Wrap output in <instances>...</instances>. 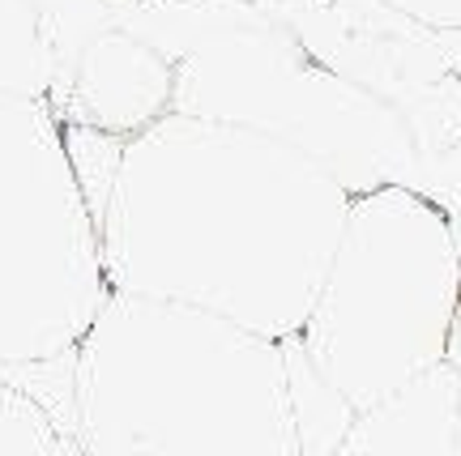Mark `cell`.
I'll return each mask as SVG.
<instances>
[{
	"instance_id": "6da1fadb",
	"label": "cell",
	"mask_w": 461,
	"mask_h": 456,
	"mask_svg": "<svg viewBox=\"0 0 461 456\" xmlns=\"http://www.w3.org/2000/svg\"><path fill=\"white\" fill-rule=\"evenodd\" d=\"M350 201L303 149L167 112L124 141L99 218L103 273L115 294L286 342L303 333Z\"/></svg>"
},
{
	"instance_id": "7a4b0ae2",
	"label": "cell",
	"mask_w": 461,
	"mask_h": 456,
	"mask_svg": "<svg viewBox=\"0 0 461 456\" xmlns=\"http://www.w3.org/2000/svg\"><path fill=\"white\" fill-rule=\"evenodd\" d=\"M68 435L82 456H303L282 342L115 291L73 345Z\"/></svg>"
},
{
	"instance_id": "3957f363",
	"label": "cell",
	"mask_w": 461,
	"mask_h": 456,
	"mask_svg": "<svg viewBox=\"0 0 461 456\" xmlns=\"http://www.w3.org/2000/svg\"><path fill=\"white\" fill-rule=\"evenodd\" d=\"M115 17L171 60V112L303 149L355 196L419 180L406 120L325 65L265 0H120Z\"/></svg>"
},
{
	"instance_id": "277c9868",
	"label": "cell",
	"mask_w": 461,
	"mask_h": 456,
	"mask_svg": "<svg viewBox=\"0 0 461 456\" xmlns=\"http://www.w3.org/2000/svg\"><path fill=\"white\" fill-rule=\"evenodd\" d=\"M457 299L445 213L411 183H384L350 201L299 345L359 414L445 362Z\"/></svg>"
},
{
	"instance_id": "5b68a950",
	"label": "cell",
	"mask_w": 461,
	"mask_h": 456,
	"mask_svg": "<svg viewBox=\"0 0 461 456\" xmlns=\"http://www.w3.org/2000/svg\"><path fill=\"white\" fill-rule=\"evenodd\" d=\"M112 299L99 222L43 98L0 94V371L68 354Z\"/></svg>"
},
{
	"instance_id": "8992f818",
	"label": "cell",
	"mask_w": 461,
	"mask_h": 456,
	"mask_svg": "<svg viewBox=\"0 0 461 456\" xmlns=\"http://www.w3.org/2000/svg\"><path fill=\"white\" fill-rule=\"evenodd\" d=\"M171 85L176 73L163 51L141 34L112 26L86 48L68 90L48 107L60 124H86L129 141L171 112Z\"/></svg>"
},
{
	"instance_id": "52a82bcc",
	"label": "cell",
	"mask_w": 461,
	"mask_h": 456,
	"mask_svg": "<svg viewBox=\"0 0 461 456\" xmlns=\"http://www.w3.org/2000/svg\"><path fill=\"white\" fill-rule=\"evenodd\" d=\"M461 371L448 362L355 414L333 456H453Z\"/></svg>"
},
{
	"instance_id": "ba28073f",
	"label": "cell",
	"mask_w": 461,
	"mask_h": 456,
	"mask_svg": "<svg viewBox=\"0 0 461 456\" xmlns=\"http://www.w3.org/2000/svg\"><path fill=\"white\" fill-rule=\"evenodd\" d=\"M282 350H286V384H291L299 448H303V456H333V448L342 443V435L355 423V406L316 371L299 337H286Z\"/></svg>"
},
{
	"instance_id": "9c48e42d",
	"label": "cell",
	"mask_w": 461,
	"mask_h": 456,
	"mask_svg": "<svg viewBox=\"0 0 461 456\" xmlns=\"http://www.w3.org/2000/svg\"><path fill=\"white\" fill-rule=\"evenodd\" d=\"M31 4L34 17H39V34H43V51H48L51 68L48 103H56L73 82L86 48L112 26H120V17H115L120 0H31Z\"/></svg>"
},
{
	"instance_id": "30bf717a",
	"label": "cell",
	"mask_w": 461,
	"mask_h": 456,
	"mask_svg": "<svg viewBox=\"0 0 461 456\" xmlns=\"http://www.w3.org/2000/svg\"><path fill=\"white\" fill-rule=\"evenodd\" d=\"M0 94H51V68L31 0H0Z\"/></svg>"
},
{
	"instance_id": "8fae6325",
	"label": "cell",
	"mask_w": 461,
	"mask_h": 456,
	"mask_svg": "<svg viewBox=\"0 0 461 456\" xmlns=\"http://www.w3.org/2000/svg\"><path fill=\"white\" fill-rule=\"evenodd\" d=\"M0 456H73V440L26 389L0 375Z\"/></svg>"
},
{
	"instance_id": "7c38bea8",
	"label": "cell",
	"mask_w": 461,
	"mask_h": 456,
	"mask_svg": "<svg viewBox=\"0 0 461 456\" xmlns=\"http://www.w3.org/2000/svg\"><path fill=\"white\" fill-rule=\"evenodd\" d=\"M414 188L428 196L436 210L445 213L448 235H453L457 256H461V141L457 146H448V149H440L436 158H428V163L419 166Z\"/></svg>"
},
{
	"instance_id": "4fadbf2b",
	"label": "cell",
	"mask_w": 461,
	"mask_h": 456,
	"mask_svg": "<svg viewBox=\"0 0 461 456\" xmlns=\"http://www.w3.org/2000/svg\"><path fill=\"white\" fill-rule=\"evenodd\" d=\"M428 31H461V0H380Z\"/></svg>"
},
{
	"instance_id": "5bb4252c",
	"label": "cell",
	"mask_w": 461,
	"mask_h": 456,
	"mask_svg": "<svg viewBox=\"0 0 461 456\" xmlns=\"http://www.w3.org/2000/svg\"><path fill=\"white\" fill-rule=\"evenodd\" d=\"M445 362L453 371H461V299H457V311H453V325H448V350H445Z\"/></svg>"
},
{
	"instance_id": "9a60e30c",
	"label": "cell",
	"mask_w": 461,
	"mask_h": 456,
	"mask_svg": "<svg viewBox=\"0 0 461 456\" xmlns=\"http://www.w3.org/2000/svg\"><path fill=\"white\" fill-rule=\"evenodd\" d=\"M453 456H461V392H457V435H453Z\"/></svg>"
},
{
	"instance_id": "2e32d148",
	"label": "cell",
	"mask_w": 461,
	"mask_h": 456,
	"mask_svg": "<svg viewBox=\"0 0 461 456\" xmlns=\"http://www.w3.org/2000/svg\"><path fill=\"white\" fill-rule=\"evenodd\" d=\"M73 456H82V452H77V443H73Z\"/></svg>"
}]
</instances>
